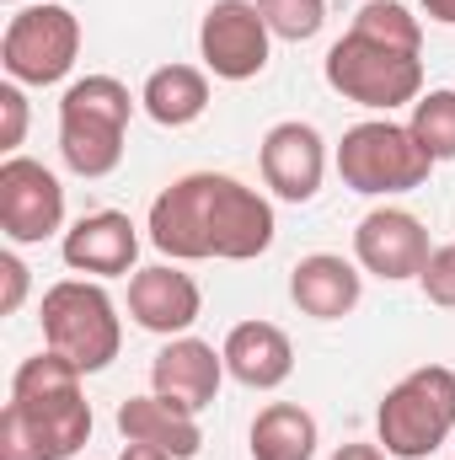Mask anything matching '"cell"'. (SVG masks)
<instances>
[{
  "label": "cell",
  "instance_id": "obj_1",
  "mask_svg": "<svg viewBox=\"0 0 455 460\" xmlns=\"http://www.w3.org/2000/svg\"><path fill=\"white\" fill-rule=\"evenodd\" d=\"M150 246L172 262H252L273 246V204L226 172H188L150 204Z\"/></svg>",
  "mask_w": 455,
  "mask_h": 460
},
{
  "label": "cell",
  "instance_id": "obj_2",
  "mask_svg": "<svg viewBox=\"0 0 455 460\" xmlns=\"http://www.w3.org/2000/svg\"><path fill=\"white\" fill-rule=\"evenodd\" d=\"M92 439V402L81 396V369L54 348L32 353L11 375V402L0 412V460H70Z\"/></svg>",
  "mask_w": 455,
  "mask_h": 460
},
{
  "label": "cell",
  "instance_id": "obj_3",
  "mask_svg": "<svg viewBox=\"0 0 455 460\" xmlns=\"http://www.w3.org/2000/svg\"><path fill=\"white\" fill-rule=\"evenodd\" d=\"M134 97L118 75H86L59 97V155L76 177H108L123 161Z\"/></svg>",
  "mask_w": 455,
  "mask_h": 460
},
{
  "label": "cell",
  "instance_id": "obj_4",
  "mask_svg": "<svg viewBox=\"0 0 455 460\" xmlns=\"http://www.w3.org/2000/svg\"><path fill=\"white\" fill-rule=\"evenodd\" d=\"M375 429H380V445L391 460H429L455 434V369L424 364V369L402 375L386 391Z\"/></svg>",
  "mask_w": 455,
  "mask_h": 460
},
{
  "label": "cell",
  "instance_id": "obj_5",
  "mask_svg": "<svg viewBox=\"0 0 455 460\" xmlns=\"http://www.w3.org/2000/svg\"><path fill=\"white\" fill-rule=\"evenodd\" d=\"M43 343L59 358H70L81 375L108 369L123 348V327H118L113 295L97 279H59L43 295Z\"/></svg>",
  "mask_w": 455,
  "mask_h": 460
},
{
  "label": "cell",
  "instance_id": "obj_6",
  "mask_svg": "<svg viewBox=\"0 0 455 460\" xmlns=\"http://www.w3.org/2000/svg\"><path fill=\"white\" fill-rule=\"evenodd\" d=\"M429 172H434V155L413 139L407 123H391V118L353 123L338 145L343 188H353V193H364V199L413 193V188L429 182Z\"/></svg>",
  "mask_w": 455,
  "mask_h": 460
},
{
  "label": "cell",
  "instance_id": "obj_7",
  "mask_svg": "<svg viewBox=\"0 0 455 460\" xmlns=\"http://www.w3.org/2000/svg\"><path fill=\"white\" fill-rule=\"evenodd\" d=\"M327 86L370 113H391L424 97V59L359 32H343L327 49Z\"/></svg>",
  "mask_w": 455,
  "mask_h": 460
},
{
  "label": "cell",
  "instance_id": "obj_8",
  "mask_svg": "<svg viewBox=\"0 0 455 460\" xmlns=\"http://www.w3.org/2000/svg\"><path fill=\"white\" fill-rule=\"evenodd\" d=\"M76 54H81V22L70 5H54V0H38V5H22L11 22H5V38H0V65L16 86H54L76 70Z\"/></svg>",
  "mask_w": 455,
  "mask_h": 460
},
{
  "label": "cell",
  "instance_id": "obj_9",
  "mask_svg": "<svg viewBox=\"0 0 455 460\" xmlns=\"http://www.w3.org/2000/svg\"><path fill=\"white\" fill-rule=\"evenodd\" d=\"M273 32L257 11V0H215L199 22V59L220 81H252L268 70Z\"/></svg>",
  "mask_w": 455,
  "mask_h": 460
},
{
  "label": "cell",
  "instance_id": "obj_10",
  "mask_svg": "<svg viewBox=\"0 0 455 460\" xmlns=\"http://www.w3.org/2000/svg\"><path fill=\"white\" fill-rule=\"evenodd\" d=\"M65 226V188L43 161L27 155H5L0 161V230L16 246L49 241Z\"/></svg>",
  "mask_w": 455,
  "mask_h": 460
},
{
  "label": "cell",
  "instance_id": "obj_11",
  "mask_svg": "<svg viewBox=\"0 0 455 460\" xmlns=\"http://www.w3.org/2000/svg\"><path fill=\"white\" fill-rule=\"evenodd\" d=\"M257 166H263V182L284 199V204H311L322 193V177H327V139L290 118V123H273L263 134V150H257Z\"/></svg>",
  "mask_w": 455,
  "mask_h": 460
},
{
  "label": "cell",
  "instance_id": "obj_12",
  "mask_svg": "<svg viewBox=\"0 0 455 460\" xmlns=\"http://www.w3.org/2000/svg\"><path fill=\"white\" fill-rule=\"evenodd\" d=\"M429 230L418 215L407 209H370L359 230H353V257L364 273L386 279V284H402V279H418L424 262H429Z\"/></svg>",
  "mask_w": 455,
  "mask_h": 460
},
{
  "label": "cell",
  "instance_id": "obj_13",
  "mask_svg": "<svg viewBox=\"0 0 455 460\" xmlns=\"http://www.w3.org/2000/svg\"><path fill=\"white\" fill-rule=\"evenodd\" d=\"M199 311H204L199 284L183 268H172V262L139 268L129 279V316H134V327H145L156 338H183L199 322Z\"/></svg>",
  "mask_w": 455,
  "mask_h": 460
},
{
  "label": "cell",
  "instance_id": "obj_14",
  "mask_svg": "<svg viewBox=\"0 0 455 460\" xmlns=\"http://www.w3.org/2000/svg\"><path fill=\"white\" fill-rule=\"evenodd\" d=\"M226 380V353H215V343L204 338H172L150 364V391L177 402L183 412H204L220 396Z\"/></svg>",
  "mask_w": 455,
  "mask_h": 460
},
{
  "label": "cell",
  "instance_id": "obj_15",
  "mask_svg": "<svg viewBox=\"0 0 455 460\" xmlns=\"http://www.w3.org/2000/svg\"><path fill=\"white\" fill-rule=\"evenodd\" d=\"M65 262L76 273H92V279H118V273H139L134 257H139V230L129 215L118 209H97V215H81L76 226L65 230Z\"/></svg>",
  "mask_w": 455,
  "mask_h": 460
},
{
  "label": "cell",
  "instance_id": "obj_16",
  "mask_svg": "<svg viewBox=\"0 0 455 460\" xmlns=\"http://www.w3.org/2000/svg\"><path fill=\"white\" fill-rule=\"evenodd\" d=\"M226 375L246 391H279L295 375V348L273 322H236L226 332Z\"/></svg>",
  "mask_w": 455,
  "mask_h": 460
},
{
  "label": "cell",
  "instance_id": "obj_17",
  "mask_svg": "<svg viewBox=\"0 0 455 460\" xmlns=\"http://www.w3.org/2000/svg\"><path fill=\"white\" fill-rule=\"evenodd\" d=\"M359 295H364V273L338 252H311L290 273V300L317 322H343L359 305Z\"/></svg>",
  "mask_w": 455,
  "mask_h": 460
},
{
  "label": "cell",
  "instance_id": "obj_18",
  "mask_svg": "<svg viewBox=\"0 0 455 460\" xmlns=\"http://www.w3.org/2000/svg\"><path fill=\"white\" fill-rule=\"evenodd\" d=\"M118 434L123 439H139V445H161L177 460H193L204 445V429H199V412H183L177 402L166 396H129L118 407Z\"/></svg>",
  "mask_w": 455,
  "mask_h": 460
},
{
  "label": "cell",
  "instance_id": "obj_19",
  "mask_svg": "<svg viewBox=\"0 0 455 460\" xmlns=\"http://www.w3.org/2000/svg\"><path fill=\"white\" fill-rule=\"evenodd\" d=\"M139 108L161 128H188L210 108V75L199 65H161V70H150V81L139 92Z\"/></svg>",
  "mask_w": 455,
  "mask_h": 460
},
{
  "label": "cell",
  "instance_id": "obj_20",
  "mask_svg": "<svg viewBox=\"0 0 455 460\" xmlns=\"http://www.w3.org/2000/svg\"><path fill=\"white\" fill-rule=\"evenodd\" d=\"M317 456V418L295 402H273L252 423V460H311Z\"/></svg>",
  "mask_w": 455,
  "mask_h": 460
},
{
  "label": "cell",
  "instance_id": "obj_21",
  "mask_svg": "<svg viewBox=\"0 0 455 460\" xmlns=\"http://www.w3.org/2000/svg\"><path fill=\"white\" fill-rule=\"evenodd\" d=\"M348 32L375 38V43H391V49H407V54L424 49V27H418V16H413L407 5H397V0H364V5L353 11V27H348Z\"/></svg>",
  "mask_w": 455,
  "mask_h": 460
},
{
  "label": "cell",
  "instance_id": "obj_22",
  "mask_svg": "<svg viewBox=\"0 0 455 460\" xmlns=\"http://www.w3.org/2000/svg\"><path fill=\"white\" fill-rule=\"evenodd\" d=\"M413 139L434 155V166L440 161H455V92H429V97H418L413 102Z\"/></svg>",
  "mask_w": 455,
  "mask_h": 460
},
{
  "label": "cell",
  "instance_id": "obj_23",
  "mask_svg": "<svg viewBox=\"0 0 455 460\" xmlns=\"http://www.w3.org/2000/svg\"><path fill=\"white\" fill-rule=\"evenodd\" d=\"M257 11H263L268 32L284 43H306L327 22V0H257Z\"/></svg>",
  "mask_w": 455,
  "mask_h": 460
},
{
  "label": "cell",
  "instance_id": "obj_24",
  "mask_svg": "<svg viewBox=\"0 0 455 460\" xmlns=\"http://www.w3.org/2000/svg\"><path fill=\"white\" fill-rule=\"evenodd\" d=\"M418 284H424V295H429L434 305L455 311V241H451V246H434V252H429V262H424Z\"/></svg>",
  "mask_w": 455,
  "mask_h": 460
},
{
  "label": "cell",
  "instance_id": "obj_25",
  "mask_svg": "<svg viewBox=\"0 0 455 460\" xmlns=\"http://www.w3.org/2000/svg\"><path fill=\"white\" fill-rule=\"evenodd\" d=\"M0 150H16L22 145V134H27V97H22V86L16 81H5L0 86Z\"/></svg>",
  "mask_w": 455,
  "mask_h": 460
},
{
  "label": "cell",
  "instance_id": "obj_26",
  "mask_svg": "<svg viewBox=\"0 0 455 460\" xmlns=\"http://www.w3.org/2000/svg\"><path fill=\"white\" fill-rule=\"evenodd\" d=\"M0 284H5L0 311H5V316H16V311H22V300H27V262H22V257H11V252H0Z\"/></svg>",
  "mask_w": 455,
  "mask_h": 460
},
{
  "label": "cell",
  "instance_id": "obj_27",
  "mask_svg": "<svg viewBox=\"0 0 455 460\" xmlns=\"http://www.w3.org/2000/svg\"><path fill=\"white\" fill-rule=\"evenodd\" d=\"M118 460H177L172 450H161V445H139V439H123V456Z\"/></svg>",
  "mask_w": 455,
  "mask_h": 460
},
{
  "label": "cell",
  "instance_id": "obj_28",
  "mask_svg": "<svg viewBox=\"0 0 455 460\" xmlns=\"http://www.w3.org/2000/svg\"><path fill=\"white\" fill-rule=\"evenodd\" d=\"M333 460H391L380 445H338V456Z\"/></svg>",
  "mask_w": 455,
  "mask_h": 460
},
{
  "label": "cell",
  "instance_id": "obj_29",
  "mask_svg": "<svg viewBox=\"0 0 455 460\" xmlns=\"http://www.w3.org/2000/svg\"><path fill=\"white\" fill-rule=\"evenodd\" d=\"M424 11H429V22H440V27H455V0H424Z\"/></svg>",
  "mask_w": 455,
  "mask_h": 460
},
{
  "label": "cell",
  "instance_id": "obj_30",
  "mask_svg": "<svg viewBox=\"0 0 455 460\" xmlns=\"http://www.w3.org/2000/svg\"><path fill=\"white\" fill-rule=\"evenodd\" d=\"M5 5H38V0H5Z\"/></svg>",
  "mask_w": 455,
  "mask_h": 460
}]
</instances>
